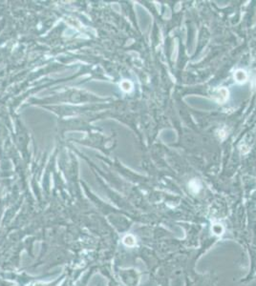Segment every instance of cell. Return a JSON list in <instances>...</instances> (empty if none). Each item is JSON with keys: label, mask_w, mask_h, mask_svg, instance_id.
<instances>
[{"label": "cell", "mask_w": 256, "mask_h": 286, "mask_svg": "<svg viewBox=\"0 0 256 286\" xmlns=\"http://www.w3.org/2000/svg\"><path fill=\"white\" fill-rule=\"evenodd\" d=\"M235 78L238 82H245L248 78L246 72L243 70H238L235 73Z\"/></svg>", "instance_id": "obj_1"}]
</instances>
